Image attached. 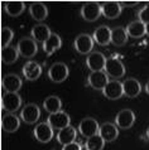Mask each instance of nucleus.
<instances>
[{"label":"nucleus","instance_id":"25","mask_svg":"<svg viewBox=\"0 0 149 150\" xmlns=\"http://www.w3.org/2000/svg\"><path fill=\"white\" fill-rule=\"evenodd\" d=\"M126 32H128V35L131 37V38H142V37L147 34V28H145V24L138 19L131 22L126 27Z\"/></svg>","mask_w":149,"mask_h":150},{"label":"nucleus","instance_id":"26","mask_svg":"<svg viewBox=\"0 0 149 150\" xmlns=\"http://www.w3.org/2000/svg\"><path fill=\"white\" fill-rule=\"evenodd\" d=\"M128 32L126 28L123 27H115L111 29V43L116 47H121L128 42Z\"/></svg>","mask_w":149,"mask_h":150},{"label":"nucleus","instance_id":"32","mask_svg":"<svg viewBox=\"0 0 149 150\" xmlns=\"http://www.w3.org/2000/svg\"><path fill=\"white\" fill-rule=\"evenodd\" d=\"M14 37V33L10 28L8 27H3L1 28V48H6L9 47L11 39Z\"/></svg>","mask_w":149,"mask_h":150},{"label":"nucleus","instance_id":"34","mask_svg":"<svg viewBox=\"0 0 149 150\" xmlns=\"http://www.w3.org/2000/svg\"><path fill=\"white\" fill-rule=\"evenodd\" d=\"M62 150H82V145L80 143H77V141H73L71 144L65 145Z\"/></svg>","mask_w":149,"mask_h":150},{"label":"nucleus","instance_id":"13","mask_svg":"<svg viewBox=\"0 0 149 150\" xmlns=\"http://www.w3.org/2000/svg\"><path fill=\"white\" fill-rule=\"evenodd\" d=\"M102 95L109 100H119L121 96H124L123 82H119L118 80H111L102 90Z\"/></svg>","mask_w":149,"mask_h":150},{"label":"nucleus","instance_id":"6","mask_svg":"<svg viewBox=\"0 0 149 150\" xmlns=\"http://www.w3.org/2000/svg\"><path fill=\"white\" fill-rule=\"evenodd\" d=\"M106 61L107 59L101 52H92L87 56L86 66L91 72H100V71H105Z\"/></svg>","mask_w":149,"mask_h":150},{"label":"nucleus","instance_id":"2","mask_svg":"<svg viewBox=\"0 0 149 150\" xmlns=\"http://www.w3.org/2000/svg\"><path fill=\"white\" fill-rule=\"evenodd\" d=\"M22 106V97L18 92H5L1 97V109L6 112L14 114Z\"/></svg>","mask_w":149,"mask_h":150},{"label":"nucleus","instance_id":"19","mask_svg":"<svg viewBox=\"0 0 149 150\" xmlns=\"http://www.w3.org/2000/svg\"><path fill=\"white\" fill-rule=\"evenodd\" d=\"M94 42H96L99 45H107L111 43V29L106 25H101L94 30L92 34Z\"/></svg>","mask_w":149,"mask_h":150},{"label":"nucleus","instance_id":"10","mask_svg":"<svg viewBox=\"0 0 149 150\" xmlns=\"http://www.w3.org/2000/svg\"><path fill=\"white\" fill-rule=\"evenodd\" d=\"M94 48V38L86 33L77 35L74 39V49L80 53V54H90V52Z\"/></svg>","mask_w":149,"mask_h":150},{"label":"nucleus","instance_id":"21","mask_svg":"<svg viewBox=\"0 0 149 150\" xmlns=\"http://www.w3.org/2000/svg\"><path fill=\"white\" fill-rule=\"evenodd\" d=\"M121 9H123V6L118 1H106V3H102V5H101L102 15L107 19L118 18L121 14Z\"/></svg>","mask_w":149,"mask_h":150},{"label":"nucleus","instance_id":"4","mask_svg":"<svg viewBox=\"0 0 149 150\" xmlns=\"http://www.w3.org/2000/svg\"><path fill=\"white\" fill-rule=\"evenodd\" d=\"M18 51L19 54L23 56L24 58H32L37 54L38 52V45L37 42L32 37H24L18 42Z\"/></svg>","mask_w":149,"mask_h":150},{"label":"nucleus","instance_id":"14","mask_svg":"<svg viewBox=\"0 0 149 150\" xmlns=\"http://www.w3.org/2000/svg\"><path fill=\"white\" fill-rule=\"evenodd\" d=\"M109 76L105 73V71H100V72H91L87 78V83L90 87L94 90H104L106 85L109 83Z\"/></svg>","mask_w":149,"mask_h":150},{"label":"nucleus","instance_id":"30","mask_svg":"<svg viewBox=\"0 0 149 150\" xmlns=\"http://www.w3.org/2000/svg\"><path fill=\"white\" fill-rule=\"evenodd\" d=\"M18 58H19V51H18V48L9 45V47L1 49V61H3V63H5V64H13V63H15V62H16Z\"/></svg>","mask_w":149,"mask_h":150},{"label":"nucleus","instance_id":"23","mask_svg":"<svg viewBox=\"0 0 149 150\" xmlns=\"http://www.w3.org/2000/svg\"><path fill=\"white\" fill-rule=\"evenodd\" d=\"M76 136H77V130L70 125L68 127H65L58 131V134H57V141L65 146V145L76 141Z\"/></svg>","mask_w":149,"mask_h":150},{"label":"nucleus","instance_id":"24","mask_svg":"<svg viewBox=\"0 0 149 150\" xmlns=\"http://www.w3.org/2000/svg\"><path fill=\"white\" fill-rule=\"evenodd\" d=\"M61 47H62V39L56 33H52V35L43 43V51L47 56H52Z\"/></svg>","mask_w":149,"mask_h":150},{"label":"nucleus","instance_id":"7","mask_svg":"<svg viewBox=\"0 0 149 150\" xmlns=\"http://www.w3.org/2000/svg\"><path fill=\"white\" fill-rule=\"evenodd\" d=\"M47 122L51 125L55 130H62V129L70 126L71 117H70V115L67 112L60 111V112H56V114L49 115L48 119H47Z\"/></svg>","mask_w":149,"mask_h":150},{"label":"nucleus","instance_id":"27","mask_svg":"<svg viewBox=\"0 0 149 150\" xmlns=\"http://www.w3.org/2000/svg\"><path fill=\"white\" fill-rule=\"evenodd\" d=\"M29 14L37 22H42L48 16V9L43 3H33L29 6Z\"/></svg>","mask_w":149,"mask_h":150},{"label":"nucleus","instance_id":"20","mask_svg":"<svg viewBox=\"0 0 149 150\" xmlns=\"http://www.w3.org/2000/svg\"><path fill=\"white\" fill-rule=\"evenodd\" d=\"M20 126V119L14 114L6 112L1 117V127L6 132H15Z\"/></svg>","mask_w":149,"mask_h":150},{"label":"nucleus","instance_id":"11","mask_svg":"<svg viewBox=\"0 0 149 150\" xmlns=\"http://www.w3.org/2000/svg\"><path fill=\"white\" fill-rule=\"evenodd\" d=\"M53 130L55 129L48 122H40L34 127V131L33 132H34V137L39 143L45 144V143H49L53 139V135H55L53 134Z\"/></svg>","mask_w":149,"mask_h":150},{"label":"nucleus","instance_id":"18","mask_svg":"<svg viewBox=\"0 0 149 150\" xmlns=\"http://www.w3.org/2000/svg\"><path fill=\"white\" fill-rule=\"evenodd\" d=\"M123 88H124V95L130 98L136 97L142 92V85L136 78H126L123 82Z\"/></svg>","mask_w":149,"mask_h":150},{"label":"nucleus","instance_id":"36","mask_svg":"<svg viewBox=\"0 0 149 150\" xmlns=\"http://www.w3.org/2000/svg\"><path fill=\"white\" fill-rule=\"evenodd\" d=\"M145 91H147V93L149 95V81L147 82V85H145Z\"/></svg>","mask_w":149,"mask_h":150},{"label":"nucleus","instance_id":"12","mask_svg":"<svg viewBox=\"0 0 149 150\" xmlns=\"http://www.w3.org/2000/svg\"><path fill=\"white\" fill-rule=\"evenodd\" d=\"M101 14V5L99 3H87L81 8V16L86 22H95Z\"/></svg>","mask_w":149,"mask_h":150},{"label":"nucleus","instance_id":"22","mask_svg":"<svg viewBox=\"0 0 149 150\" xmlns=\"http://www.w3.org/2000/svg\"><path fill=\"white\" fill-rule=\"evenodd\" d=\"M31 35L37 43H44L52 35V32L48 28V25H45V24H37V25L32 28Z\"/></svg>","mask_w":149,"mask_h":150},{"label":"nucleus","instance_id":"29","mask_svg":"<svg viewBox=\"0 0 149 150\" xmlns=\"http://www.w3.org/2000/svg\"><path fill=\"white\" fill-rule=\"evenodd\" d=\"M26 9V3L23 1H6L4 3V10L9 16H19Z\"/></svg>","mask_w":149,"mask_h":150},{"label":"nucleus","instance_id":"9","mask_svg":"<svg viewBox=\"0 0 149 150\" xmlns=\"http://www.w3.org/2000/svg\"><path fill=\"white\" fill-rule=\"evenodd\" d=\"M135 122V114L130 109H124L118 112L116 117H115V125L118 127L126 130L130 129Z\"/></svg>","mask_w":149,"mask_h":150},{"label":"nucleus","instance_id":"38","mask_svg":"<svg viewBox=\"0 0 149 150\" xmlns=\"http://www.w3.org/2000/svg\"><path fill=\"white\" fill-rule=\"evenodd\" d=\"M147 137L149 139V127H148V130H147Z\"/></svg>","mask_w":149,"mask_h":150},{"label":"nucleus","instance_id":"3","mask_svg":"<svg viewBox=\"0 0 149 150\" xmlns=\"http://www.w3.org/2000/svg\"><path fill=\"white\" fill-rule=\"evenodd\" d=\"M105 73L111 78H114V80H119V78L124 77V74H125V67H124L123 62L119 58L111 57L106 61Z\"/></svg>","mask_w":149,"mask_h":150},{"label":"nucleus","instance_id":"33","mask_svg":"<svg viewBox=\"0 0 149 150\" xmlns=\"http://www.w3.org/2000/svg\"><path fill=\"white\" fill-rule=\"evenodd\" d=\"M138 18L140 22H143L144 24L149 23V4H147L143 9H140V11L138 13Z\"/></svg>","mask_w":149,"mask_h":150},{"label":"nucleus","instance_id":"37","mask_svg":"<svg viewBox=\"0 0 149 150\" xmlns=\"http://www.w3.org/2000/svg\"><path fill=\"white\" fill-rule=\"evenodd\" d=\"M145 28H147V35L149 37V23H148V24H145Z\"/></svg>","mask_w":149,"mask_h":150},{"label":"nucleus","instance_id":"31","mask_svg":"<svg viewBox=\"0 0 149 150\" xmlns=\"http://www.w3.org/2000/svg\"><path fill=\"white\" fill-rule=\"evenodd\" d=\"M105 146V140L102 139L100 135H95V136H91L86 140L85 143V148L86 150H102Z\"/></svg>","mask_w":149,"mask_h":150},{"label":"nucleus","instance_id":"8","mask_svg":"<svg viewBox=\"0 0 149 150\" xmlns=\"http://www.w3.org/2000/svg\"><path fill=\"white\" fill-rule=\"evenodd\" d=\"M40 117V109L35 103H27L20 111V119L26 124H35Z\"/></svg>","mask_w":149,"mask_h":150},{"label":"nucleus","instance_id":"17","mask_svg":"<svg viewBox=\"0 0 149 150\" xmlns=\"http://www.w3.org/2000/svg\"><path fill=\"white\" fill-rule=\"evenodd\" d=\"M23 76L27 78L28 81H35L38 80L42 74V67L39 63L34 61H29L23 66Z\"/></svg>","mask_w":149,"mask_h":150},{"label":"nucleus","instance_id":"1","mask_svg":"<svg viewBox=\"0 0 149 150\" xmlns=\"http://www.w3.org/2000/svg\"><path fill=\"white\" fill-rule=\"evenodd\" d=\"M70 74V69L67 67V64L63 62H57V63L52 64L51 68L48 69V77L49 80L55 83H61L67 80Z\"/></svg>","mask_w":149,"mask_h":150},{"label":"nucleus","instance_id":"15","mask_svg":"<svg viewBox=\"0 0 149 150\" xmlns=\"http://www.w3.org/2000/svg\"><path fill=\"white\" fill-rule=\"evenodd\" d=\"M1 87L6 92H18L22 88V80L18 74L9 73L3 77L1 80Z\"/></svg>","mask_w":149,"mask_h":150},{"label":"nucleus","instance_id":"35","mask_svg":"<svg viewBox=\"0 0 149 150\" xmlns=\"http://www.w3.org/2000/svg\"><path fill=\"white\" fill-rule=\"evenodd\" d=\"M138 1H121L120 3V5L121 6H135Z\"/></svg>","mask_w":149,"mask_h":150},{"label":"nucleus","instance_id":"28","mask_svg":"<svg viewBox=\"0 0 149 150\" xmlns=\"http://www.w3.org/2000/svg\"><path fill=\"white\" fill-rule=\"evenodd\" d=\"M43 107L49 115L56 114L62 111V101L58 96H48L43 101Z\"/></svg>","mask_w":149,"mask_h":150},{"label":"nucleus","instance_id":"16","mask_svg":"<svg viewBox=\"0 0 149 150\" xmlns=\"http://www.w3.org/2000/svg\"><path fill=\"white\" fill-rule=\"evenodd\" d=\"M99 135L105 140V143H111V141L116 140L119 136V129L115 124L111 122H104L100 125V130H99Z\"/></svg>","mask_w":149,"mask_h":150},{"label":"nucleus","instance_id":"5","mask_svg":"<svg viewBox=\"0 0 149 150\" xmlns=\"http://www.w3.org/2000/svg\"><path fill=\"white\" fill-rule=\"evenodd\" d=\"M100 130V125L92 117H85L84 120H81V122L78 124V131L80 134L85 137H91L99 134Z\"/></svg>","mask_w":149,"mask_h":150}]
</instances>
